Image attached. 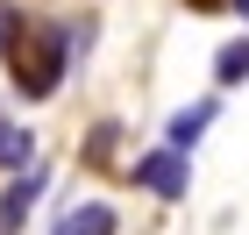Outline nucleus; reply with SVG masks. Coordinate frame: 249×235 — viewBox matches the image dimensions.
<instances>
[{
  "label": "nucleus",
  "instance_id": "obj_5",
  "mask_svg": "<svg viewBox=\"0 0 249 235\" xmlns=\"http://www.w3.org/2000/svg\"><path fill=\"white\" fill-rule=\"evenodd\" d=\"M213 114H221V100H199V107H178V114H171V128H164V143L192 157V143H199V136L213 128Z\"/></svg>",
  "mask_w": 249,
  "mask_h": 235
},
{
  "label": "nucleus",
  "instance_id": "obj_10",
  "mask_svg": "<svg viewBox=\"0 0 249 235\" xmlns=\"http://www.w3.org/2000/svg\"><path fill=\"white\" fill-rule=\"evenodd\" d=\"M228 7H235V15H242V21H249V0H228Z\"/></svg>",
  "mask_w": 249,
  "mask_h": 235
},
{
  "label": "nucleus",
  "instance_id": "obj_3",
  "mask_svg": "<svg viewBox=\"0 0 249 235\" xmlns=\"http://www.w3.org/2000/svg\"><path fill=\"white\" fill-rule=\"evenodd\" d=\"M43 199V164H29V171H7V193H0V235H21V221H29V207Z\"/></svg>",
  "mask_w": 249,
  "mask_h": 235
},
{
  "label": "nucleus",
  "instance_id": "obj_7",
  "mask_svg": "<svg viewBox=\"0 0 249 235\" xmlns=\"http://www.w3.org/2000/svg\"><path fill=\"white\" fill-rule=\"evenodd\" d=\"M213 86L228 93V86H249V36L221 43V57H213Z\"/></svg>",
  "mask_w": 249,
  "mask_h": 235
},
{
  "label": "nucleus",
  "instance_id": "obj_8",
  "mask_svg": "<svg viewBox=\"0 0 249 235\" xmlns=\"http://www.w3.org/2000/svg\"><path fill=\"white\" fill-rule=\"evenodd\" d=\"M114 143H121V121H100L86 136V164H114Z\"/></svg>",
  "mask_w": 249,
  "mask_h": 235
},
{
  "label": "nucleus",
  "instance_id": "obj_6",
  "mask_svg": "<svg viewBox=\"0 0 249 235\" xmlns=\"http://www.w3.org/2000/svg\"><path fill=\"white\" fill-rule=\"evenodd\" d=\"M29 164H36V136L15 114H0V171H29Z\"/></svg>",
  "mask_w": 249,
  "mask_h": 235
},
{
  "label": "nucleus",
  "instance_id": "obj_9",
  "mask_svg": "<svg viewBox=\"0 0 249 235\" xmlns=\"http://www.w3.org/2000/svg\"><path fill=\"white\" fill-rule=\"evenodd\" d=\"M15 36H21V7H15V0H0V50H7Z\"/></svg>",
  "mask_w": 249,
  "mask_h": 235
},
{
  "label": "nucleus",
  "instance_id": "obj_1",
  "mask_svg": "<svg viewBox=\"0 0 249 235\" xmlns=\"http://www.w3.org/2000/svg\"><path fill=\"white\" fill-rule=\"evenodd\" d=\"M0 57H7V78L21 100H57L64 72H71V21H21V36Z\"/></svg>",
  "mask_w": 249,
  "mask_h": 235
},
{
  "label": "nucleus",
  "instance_id": "obj_2",
  "mask_svg": "<svg viewBox=\"0 0 249 235\" xmlns=\"http://www.w3.org/2000/svg\"><path fill=\"white\" fill-rule=\"evenodd\" d=\"M128 178L142 185V193H157V199H185V185H192L185 150H171V143H164V150H142V157L128 164Z\"/></svg>",
  "mask_w": 249,
  "mask_h": 235
},
{
  "label": "nucleus",
  "instance_id": "obj_4",
  "mask_svg": "<svg viewBox=\"0 0 249 235\" xmlns=\"http://www.w3.org/2000/svg\"><path fill=\"white\" fill-rule=\"evenodd\" d=\"M50 235H121V214L107 207V199H78V207H64L57 228Z\"/></svg>",
  "mask_w": 249,
  "mask_h": 235
}]
</instances>
